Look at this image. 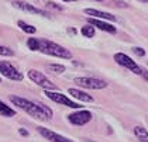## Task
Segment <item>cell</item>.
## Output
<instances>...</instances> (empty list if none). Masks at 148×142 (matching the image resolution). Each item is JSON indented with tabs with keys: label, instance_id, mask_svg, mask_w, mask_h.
I'll return each mask as SVG.
<instances>
[{
	"label": "cell",
	"instance_id": "cell-1",
	"mask_svg": "<svg viewBox=\"0 0 148 142\" xmlns=\"http://www.w3.org/2000/svg\"><path fill=\"white\" fill-rule=\"evenodd\" d=\"M9 98L14 106L24 110L27 114H30L31 117H34L37 120L48 121L52 118V110L44 104H41V103H35V101H31L28 98H23L20 96H10Z\"/></svg>",
	"mask_w": 148,
	"mask_h": 142
},
{
	"label": "cell",
	"instance_id": "cell-2",
	"mask_svg": "<svg viewBox=\"0 0 148 142\" xmlns=\"http://www.w3.org/2000/svg\"><path fill=\"white\" fill-rule=\"evenodd\" d=\"M38 45H40V49L42 54L45 55H51V56H55V58H62V59H71L72 58V52L66 49L65 46L57 44V42H52L49 40H38Z\"/></svg>",
	"mask_w": 148,
	"mask_h": 142
},
{
	"label": "cell",
	"instance_id": "cell-3",
	"mask_svg": "<svg viewBox=\"0 0 148 142\" xmlns=\"http://www.w3.org/2000/svg\"><path fill=\"white\" fill-rule=\"evenodd\" d=\"M27 76H28V79H30L31 82H34L37 86L45 89V90H54V89H57V86H55V85H54L45 75H42L40 70L30 69V70L27 72Z\"/></svg>",
	"mask_w": 148,
	"mask_h": 142
},
{
	"label": "cell",
	"instance_id": "cell-4",
	"mask_svg": "<svg viewBox=\"0 0 148 142\" xmlns=\"http://www.w3.org/2000/svg\"><path fill=\"white\" fill-rule=\"evenodd\" d=\"M114 61L119 63V65L124 66V68H127V69H130L133 73H136V75H141L143 73V68L140 65H137L136 61H133L130 56H127L125 54H123V52H117V54H114Z\"/></svg>",
	"mask_w": 148,
	"mask_h": 142
},
{
	"label": "cell",
	"instance_id": "cell-5",
	"mask_svg": "<svg viewBox=\"0 0 148 142\" xmlns=\"http://www.w3.org/2000/svg\"><path fill=\"white\" fill-rule=\"evenodd\" d=\"M0 73H1L3 76H6L7 79H10V80L20 82V80L24 79L23 73H21L16 66H13V63L7 62V61H0Z\"/></svg>",
	"mask_w": 148,
	"mask_h": 142
},
{
	"label": "cell",
	"instance_id": "cell-6",
	"mask_svg": "<svg viewBox=\"0 0 148 142\" xmlns=\"http://www.w3.org/2000/svg\"><path fill=\"white\" fill-rule=\"evenodd\" d=\"M73 82L79 85L80 87L92 89V90H100V89L107 87V83L104 80L96 79V77H75Z\"/></svg>",
	"mask_w": 148,
	"mask_h": 142
},
{
	"label": "cell",
	"instance_id": "cell-7",
	"mask_svg": "<svg viewBox=\"0 0 148 142\" xmlns=\"http://www.w3.org/2000/svg\"><path fill=\"white\" fill-rule=\"evenodd\" d=\"M45 96L49 98V100L55 101V103H58V104H62V106H65V107H71V109H80V107H82V106H79L78 103L69 100L65 94H62V93H59V91L45 90Z\"/></svg>",
	"mask_w": 148,
	"mask_h": 142
},
{
	"label": "cell",
	"instance_id": "cell-8",
	"mask_svg": "<svg viewBox=\"0 0 148 142\" xmlns=\"http://www.w3.org/2000/svg\"><path fill=\"white\" fill-rule=\"evenodd\" d=\"M92 113L90 111H88V110H79V111H76V113H72V114H69L68 115V120L71 124H73V125H85V124H88L89 121L92 120Z\"/></svg>",
	"mask_w": 148,
	"mask_h": 142
},
{
	"label": "cell",
	"instance_id": "cell-9",
	"mask_svg": "<svg viewBox=\"0 0 148 142\" xmlns=\"http://www.w3.org/2000/svg\"><path fill=\"white\" fill-rule=\"evenodd\" d=\"M12 4H13V7H16V9H18V10H21V11H28V13H33V14H38V16H42V17H48V13H45L44 10H41V9H38V7H35L33 4H30V3H27V1L14 0Z\"/></svg>",
	"mask_w": 148,
	"mask_h": 142
},
{
	"label": "cell",
	"instance_id": "cell-10",
	"mask_svg": "<svg viewBox=\"0 0 148 142\" xmlns=\"http://www.w3.org/2000/svg\"><path fill=\"white\" fill-rule=\"evenodd\" d=\"M38 132H40L45 139H48V141H51V142H73L72 139H68V138L59 135L57 132L51 131V130H48V128H44V127H38Z\"/></svg>",
	"mask_w": 148,
	"mask_h": 142
},
{
	"label": "cell",
	"instance_id": "cell-11",
	"mask_svg": "<svg viewBox=\"0 0 148 142\" xmlns=\"http://www.w3.org/2000/svg\"><path fill=\"white\" fill-rule=\"evenodd\" d=\"M88 23L90 24L92 27H97L99 30L106 31V33H109V34H116L117 33V30H116L114 25L109 24V23L102 21V20H99V18H88Z\"/></svg>",
	"mask_w": 148,
	"mask_h": 142
},
{
	"label": "cell",
	"instance_id": "cell-12",
	"mask_svg": "<svg viewBox=\"0 0 148 142\" xmlns=\"http://www.w3.org/2000/svg\"><path fill=\"white\" fill-rule=\"evenodd\" d=\"M85 13L88 16L95 17V18H103V20H109V21H116V16L110 14V13H106V11H100L96 10V9H85Z\"/></svg>",
	"mask_w": 148,
	"mask_h": 142
},
{
	"label": "cell",
	"instance_id": "cell-13",
	"mask_svg": "<svg viewBox=\"0 0 148 142\" xmlns=\"http://www.w3.org/2000/svg\"><path fill=\"white\" fill-rule=\"evenodd\" d=\"M68 93L73 98L79 100V101H85V103H93L95 101V98L92 97L90 94H88V93H85L82 90H78V89H69Z\"/></svg>",
	"mask_w": 148,
	"mask_h": 142
},
{
	"label": "cell",
	"instance_id": "cell-14",
	"mask_svg": "<svg viewBox=\"0 0 148 142\" xmlns=\"http://www.w3.org/2000/svg\"><path fill=\"white\" fill-rule=\"evenodd\" d=\"M134 134H136L137 138L141 142H148V132L143 125H137L134 128Z\"/></svg>",
	"mask_w": 148,
	"mask_h": 142
},
{
	"label": "cell",
	"instance_id": "cell-15",
	"mask_svg": "<svg viewBox=\"0 0 148 142\" xmlns=\"http://www.w3.org/2000/svg\"><path fill=\"white\" fill-rule=\"evenodd\" d=\"M0 114L3 117H13V115H16V111L12 107H9L7 104H4L3 101H0Z\"/></svg>",
	"mask_w": 148,
	"mask_h": 142
},
{
	"label": "cell",
	"instance_id": "cell-16",
	"mask_svg": "<svg viewBox=\"0 0 148 142\" xmlns=\"http://www.w3.org/2000/svg\"><path fill=\"white\" fill-rule=\"evenodd\" d=\"M80 33H82L83 37H86V38H92V37L95 35V27H92L90 24H88V25L82 27Z\"/></svg>",
	"mask_w": 148,
	"mask_h": 142
},
{
	"label": "cell",
	"instance_id": "cell-17",
	"mask_svg": "<svg viewBox=\"0 0 148 142\" xmlns=\"http://www.w3.org/2000/svg\"><path fill=\"white\" fill-rule=\"evenodd\" d=\"M17 24H18V27L23 30L24 33H27V34H34L37 31L35 27H33V25H30V24H27V23H24V21H18Z\"/></svg>",
	"mask_w": 148,
	"mask_h": 142
},
{
	"label": "cell",
	"instance_id": "cell-18",
	"mask_svg": "<svg viewBox=\"0 0 148 142\" xmlns=\"http://www.w3.org/2000/svg\"><path fill=\"white\" fill-rule=\"evenodd\" d=\"M47 69L51 70V72H54V73H64L66 68L64 65H59V63H51V65L47 66Z\"/></svg>",
	"mask_w": 148,
	"mask_h": 142
},
{
	"label": "cell",
	"instance_id": "cell-19",
	"mask_svg": "<svg viewBox=\"0 0 148 142\" xmlns=\"http://www.w3.org/2000/svg\"><path fill=\"white\" fill-rule=\"evenodd\" d=\"M27 46H28L31 51H38V49H40L38 40H37V38H28V40H27Z\"/></svg>",
	"mask_w": 148,
	"mask_h": 142
},
{
	"label": "cell",
	"instance_id": "cell-20",
	"mask_svg": "<svg viewBox=\"0 0 148 142\" xmlns=\"http://www.w3.org/2000/svg\"><path fill=\"white\" fill-rule=\"evenodd\" d=\"M0 55H1V56H13L14 52H13V49H10V48L0 45Z\"/></svg>",
	"mask_w": 148,
	"mask_h": 142
},
{
	"label": "cell",
	"instance_id": "cell-21",
	"mask_svg": "<svg viewBox=\"0 0 148 142\" xmlns=\"http://www.w3.org/2000/svg\"><path fill=\"white\" fill-rule=\"evenodd\" d=\"M133 52H134L137 56H144V55H145V51H144L143 48H140V46H134V48H133Z\"/></svg>",
	"mask_w": 148,
	"mask_h": 142
},
{
	"label": "cell",
	"instance_id": "cell-22",
	"mask_svg": "<svg viewBox=\"0 0 148 142\" xmlns=\"http://www.w3.org/2000/svg\"><path fill=\"white\" fill-rule=\"evenodd\" d=\"M18 132H20V135H23V137H28L30 134H28V131L27 130H24V128H20L18 130Z\"/></svg>",
	"mask_w": 148,
	"mask_h": 142
},
{
	"label": "cell",
	"instance_id": "cell-23",
	"mask_svg": "<svg viewBox=\"0 0 148 142\" xmlns=\"http://www.w3.org/2000/svg\"><path fill=\"white\" fill-rule=\"evenodd\" d=\"M85 142H95V141H90V139H83Z\"/></svg>",
	"mask_w": 148,
	"mask_h": 142
},
{
	"label": "cell",
	"instance_id": "cell-24",
	"mask_svg": "<svg viewBox=\"0 0 148 142\" xmlns=\"http://www.w3.org/2000/svg\"><path fill=\"white\" fill-rule=\"evenodd\" d=\"M64 1H71V0H64Z\"/></svg>",
	"mask_w": 148,
	"mask_h": 142
},
{
	"label": "cell",
	"instance_id": "cell-25",
	"mask_svg": "<svg viewBox=\"0 0 148 142\" xmlns=\"http://www.w3.org/2000/svg\"><path fill=\"white\" fill-rule=\"evenodd\" d=\"M0 83H1V76H0Z\"/></svg>",
	"mask_w": 148,
	"mask_h": 142
},
{
	"label": "cell",
	"instance_id": "cell-26",
	"mask_svg": "<svg viewBox=\"0 0 148 142\" xmlns=\"http://www.w3.org/2000/svg\"><path fill=\"white\" fill-rule=\"evenodd\" d=\"M143 1H147V0H143Z\"/></svg>",
	"mask_w": 148,
	"mask_h": 142
},
{
	"label": "cell",
	"instance_id": "cell-27",
	"mask_svg": "<svg viewBox=\"0 0 148 142\" xmlns=\"http://www.w3.org/2000/svg\"><path fill=\"white\" fill-rule=\"evenodd\" d=\"M97 1H99V0H97Z\"/></svg>",
	"mask_w": 148,
	"mask_h": 142
}]
</instances>
